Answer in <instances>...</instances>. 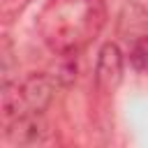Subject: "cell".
<instances>
[{
  "instance_id": "obj_1",
  "label": "cell",
  "mask_w": 148,
  "mask_h": 148,
  "mask_svg": "<svg viewBox=\"0 0 148 148\" xmlns=\"http://www.w3.org/2000/svg\"><path fill=\"white\" fill-rule=\"evenodd\" d=\"M106 18L104 0H46L35 25L53 56L76 58L99 37Z\"/></svg>"
},
{
  "instance_id": "obj_2",
  "label": "cell",
  "mask_w": 148,
  "mask_h": 148,
  "mask_svg": "<svg viewBox=\"0 0 148 148\" xmlns=\"http://www.w3.org/2000/svg\"><path fill=\"white\" fill-rule=\"evenodd\" d=\"M58 86H62L58 74H49V72H30L23 79L16 76L12 81H5L2 92H0L2 125L21 116L44 113L51 106Z\"/></svg>"
},
{
  "instance_id": "obj_3",
  "label": "cell",
  "mask_w": 148,
  "mask_h": 148,
  "mask_svg": "<svg viewBox=\"0 0 148 148\" xmlns=\"http://www.w3.org/2000/svg\"><path fill=\"white\" fill-rule=\"evenodd\" d=\"M123 74H125V53L120 51V46L116 42L102 44V49L97 51L95 72H92L95 92L106 99L113 97V92L123 83Z\"/></svg>"
},
{
  "instance_id": "obj_4",
  "label": "cell",
  "mask_w": 148,
  "mask_h": 148,
  "mask_svg": "<svg viewBox=\"0 0 148 148\" xmlns=\"http://www.w3.org/2000/svg\"><path fill=\"white\" fill-rule=\"evenodd\" d=\"M5 139L14 146H42L49 141V125L44 120V113L35 116H21L12 123L2 125Z\"/></svg>"
},
{
  "instance_id": "obj_5",
  "label": "cell",
  "mask_w": 148,
  "mask_h": 148,
  "mask_svg": "<svg viewBox=\"0 0 148 148\" xmlns=\"http://www.w3.org/2000/svg\"><path fill=\"white\" fill-rule=\"evenodd\" d=\"M130 65L136 72H148V32H143L141 37H136L130 44Z\"/></svg>"
},
{
  "instance_id": "obj_6",
  "label": "cell",
  "mask_w": 148,
  "mask_h": 148,
  "mask_svg": "<svg viewBox=\"0 0 148 148\" xmlns=\"http://www.w3.org/2000/svg\"><path fill=\"white\" fill-rule=\"evenodd\" d=\"M32 0H0V23L2 25H12L28 7Z\"/></svg>"
},
{
  "instance_id": "obj_7",
  "label": "cell",
  "mask_w": 148,
  "mask_h": 148,
  "mask_svg": "<svg viewBox=\"0 0 148 148\" xmlns=\"http://www.w3.org/2000/svg\"><path fill=\"white\" fill-rule=\"evenodd\" d=\"M0 56H2V83L14 79V44L9 35H2L0 39Z\"/></svg>"
}]
</instances>
